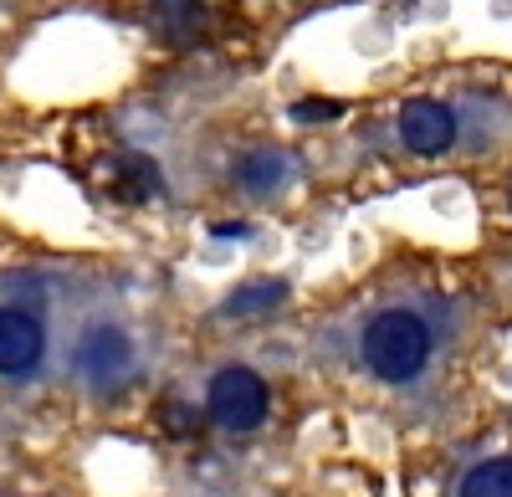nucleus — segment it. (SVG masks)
<instances>
[{
	"label": "nucleus",
	"mask_w": 512,
	"mask_h": 497,
	"mask_svg": "<svg viewBox=\"0 0 512 497\" xmlns=\"http://www.w3.org/2000/svg\"><path fill=\"white\" fill-rule=\"evenodd\" d=\"M431 349H436V334L415 308H384L364 323L359 334V354H364V369L384 385H410L425 375L431 364Z\"/></svg>",
	"instance_id": "1"
},
{
	"label": "nucleus",
	"mask_w": 512,
	"mask_h": 497,
	"mask_svg": "<svg viewBox=\"0 0 512 497\" xmlns=\"http://www.w3.org/2000/svg\"><path fill=\"white\" fill-rule=\"evenodd\" d=\"M267 405H272L267 380L256 375V369H241V364L221 369V375L210 380V390H205L210 421H216L221 431H231V436H246V431L262 426L267 421Z\"/></svg>",
	"instance_id": "2"
},
{
	"label": "nucleus",
	"mask_w": 512,
	"mask_h": 497,
	"mask_svg": "<svg viewBox=\"0 0 512 497\" xmlns=\"http://www.w3.org/2000/svg\"><path fill=\"white\" fill-rule=\"evenodd\" d=\"M134 369H139V349L118 323H93L77 339V375L93 390H123L134 380Z\"/></svg>",
	"instance_id": "3"
},
{
	"label": "nucleus",
	"mask_w": 512,
	"mask_h": 497,
	"mask_svg": "<svg viewBox=\"0 0 512 497\" xmlns=\"http://www.w3.org/2000/svg\"><path fill=\"white\" fill-rule=\"evenodd\" d=\"M47 359V323L31 308H0V380H21Z\"/></svg>",
	"instance_id": "4"
},
{
	"label": "nucleus",
	"mask_w": 512,
	"mask_h": 497,
	"mask_svg": "<svg viewBox=\"0 0 512 497\" xmlns=\"http://www.w3.org/2000/svg\"><path fill=\"white\" fill-rule=\"evenodd\" d=\"M395 139L410 154H446L456 144V113L446 103H436V98H415L395 118Z\"/></svg>",
	"instance_id": "5"
},
{
	"label": "nucleus",
	"mask_w": 512,
	"mask_h": 497,
	"mask_svg": "<svg viewBox=\"0 0 512 497\" xmlns=\"http://www.w3.org/2000/svg\"><path fill=\"white\" fill-rule=\"evenodd\" d=\"M292 180V154L282 149H251L236 159V185L246 195H277Z\"/></svg>",
	"instance_id": "6"
},
{
	"label": "nucleus",
	"mask_w": 512,
	"mask_h": 497,
	"mask_svg": "<svg viewBox=\"0 0 512 497\" xmlns=\"http://www.w3.org/2000/svg\"><path fill=\"white\" fill-rule=\"evenodd\" d=\"M149 26L164 41H195L210 26L205 0H149Z\"/></svg>",
	"instance_id": "7"
},
{
	"label": "nucleus",
	"mask_w": 512,
	"mask_h": 497,
	"mask_svg": "<svg viewBox=\"0 0 512 497\" xmlns=\"http://www.w3.org/2000/svg\"><path fill=\"white\" fill-rule=\"evenodd\" d=\"M456 497H512V457H487L461 477Z\"/></svg>",
	"instance_id": "8"
},
{
	"label": "nucleus",
	"mask_w": 512,
	"mask_h": 497,
	"mask_svg": "<svg viewBox=\"0 0 512 497\" xmlns=\"http://www.w3.org/2000/svg\"><path fill=\"white\" fill-rule=\"evenodd\" d=\"M287 298V282H246V287H236L231 293V303H226V313L231 318H256V313H272L277 303Z\"/></svg>",
	"instance_id": "9"
},
{
	"label": "nucleus",
	"mask_w": 512,
	"mask_h": 497,
	"mask_svg": "<svg viewBox=\"0 0 512 497\" xmlns=\"http://www.w3.org/2000/svg\"><path fill=\"white\" fill-rule=\"evenodd\" d=\"M118 190L128 195V200H149V195H159V170L149 159H123V170H118Z\"/></svg>",
	"instance_id": "10"
},
{
	"label": "nucleus",
	"mask_w": 512,
	"mask_h": 497,
	"mask_svg": "<svg viewBox=\"0 0 512 497\" xmlns=\"http://www.w3.org/2000/svg\"><path fill=\"white\" fill-rule=\"evenodd\" d=\"M164 421H169V431H175V436H185V431H195V410L190 405H169Z\"/></svg>",
	"instance_id": "11"
},
{
	"label": "nucleus",
	"mask_w": 512,
	"mask_h": 497,
	"mask_svg": "<svg viewBox=\"0 0 512 497\" xmlns=\"http://www.w3.org/2000/svg\"><path fill=\"white\" fill-rule=\"evenodd\" d=\"M333 113H338V103H297V118H308V123L313 118H333Z\"/></svg>",
	"instance_id": "12"
}]
</instances>
